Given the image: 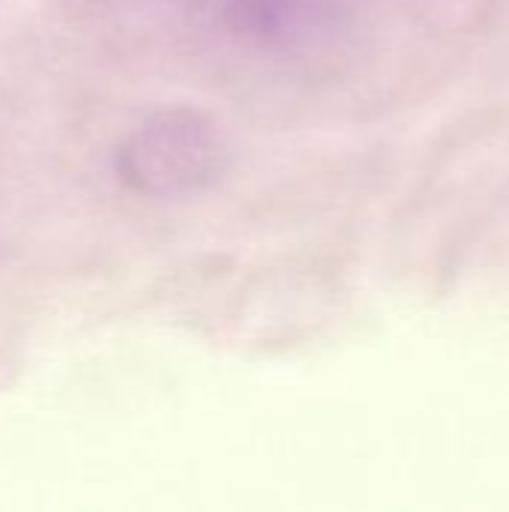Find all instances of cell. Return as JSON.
Returning <instances> with one entry per match:
<instances>
[{
  "label": "cell",
  "instance_id": "6da1fadb",
  "mask_svg": "<svg viewBox=\"0 0 509 512\" xmlns=\"http://www.w3.org/2000/svg\"><path fill=\"white\" fill-rule=\"evenodd\" d=\"M228 165V141L216 120L192 108L144 117L117 150V174L150 198H180L210 186Z\"/></svg>",
  "mask_w": 509,
  "mask_h": 512
}]
</instances>
